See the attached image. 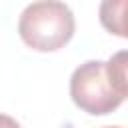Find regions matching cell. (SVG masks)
I'll return each instance as SVG.
<instances>
[{"label":"cell","mask_w":128,"mask_h":128,"mask_svg":"<svg viewBox=\"0 0 128 128\" xmlns=\"http://www.w3.org/2000/svg\"><path fill=\"white\" fill-rule=\"evenodd\" d=\"M76 20L68 4L42 0L28 4L18 18L22 42L36 52H56L74 36Z\"/></svg>","instance_id":"cell-1"},{"label":"cell","mask_w":128,"mask_h":128,"mask_svg":"<svg viewBox=\"0 0 128 128\" xmlns=\"http://www.w3.org/2000/svg\"><path fill=\"white\" fill-rule=\"evenodd\" d=\"M128 92H122L110 78L106 62L86 60L70 76V98L72 102L92 116H104L114 112Z\"/></svg>","instance_id":"cell-2"},{"label":"cell","mask_w":128,"mask_h":128,"mask_svg":"<svg viewBox=\"0 0 128 128\" xmlns=\"http://www.w3.org/2000/svg\"><path fill=\"white\" fill-rule=\"evenodd\" d=\"M124 10H126V0L118 2H102L100 4V22L102 26L120 38H126V26H124Z\"/></svg>","instance_id":"cell-3"},{"label":"cell","mask_w":128,"mask_h":128,"mask_svg":"<svg viewBox=\"0 0 128 128\" xmlns=\"http://www.w3.org/2000/svg\"><path fill=\"white\" fill-rule=\"evenodd\" d=\"M0 128H22L12 116L8 114H0Z\"/></svg>","instance_id":"cell-4"},{"label":"cell","mask_w":128,"mask_h":128,"mask_svg":"<svg viewBox=\"0 0 128 128\" xmlns=\"http://www.w3.org/2000/svg\"><path fill=\"white\" fill-rule=\"evenodd\" d=\"M102 128H120V126H102Z\"/></svg>","instance_id":"cell-5"}]
</instances>
